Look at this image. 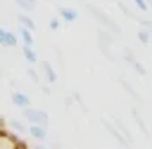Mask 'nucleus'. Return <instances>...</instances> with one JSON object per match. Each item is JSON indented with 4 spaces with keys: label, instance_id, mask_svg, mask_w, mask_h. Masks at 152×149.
Listing matches in <instances>:
<instances>
[{
    "label": "nucleus",
    "instance_id": "1",
    "mask_svg": "<svg viewBox=\"0 0 152 149\" xmlns=\"http://www.w3.org/2000/svg\"><path fill=\"white\" fill-rule=\"evenodd\" d=\"M86 9H88V13L100 24V25H104L106 27V31L107 32H111L113 36H122L124 34V31H122V27L106 13V11H102V9H99L97 6H93V4H86Z\"/></svg>",
    "mask_w": 152,
    "mask_h": 149
},
{
    "label": "nucleus",
    "instance_id": "2",
    "mask_svg": "<svg viewBox=\"0 0 152 149\" xmlns=\"http://www.w3.org/2000/svg\"><path fill=\"white\" fill-rule=\"evenodd\" d=\"M22 117L29 122V124H34V126H43L48 129V124H50V117L47 111L39 110V108H27V110H22Z\"/></svg>",
    "mask_w": 152,
    "mask_h": 149
},
{
    "label": "nucleus",
    "instance_id": "3",
    "mask_svg": "<svg viewBox=\"0 0 152 149\" xmlns=\"http://www.w3.org/2000/svg\"><path fill=\"white\" fill-rule=\"evenodd\" d=\"M97 43H99V47H100V50L104 52V56L107 58V59H115L111 54V47H113V43H115V36L111 34V32H107L106 29H99L97 31Z\"/></svg>",
    "mask_w": 152,
    "mask_h": 149
},
{
    "label": "nucleus",
    "instance_id": "4",
    "mask_svg": "<svg viewBox=\"0 0 152 149\" xmlns=\"http://www.w3.org/2000/svg\"><path fill=\"white\" fill-rule=\"evenodd\" d=\"M11 103H13L16 108H20V110H27V108H31V104H32L31 97H29L27 94L20 92V90H15V92L11 94Z\"/></svg>",
    "mask_w": 152,
    "mask_h": 149
},
{
    "label": "nucleus",
    "instance_id": "5",
    "mask_svg": "<svg viewBox=\"0 0 152 149\" xmlns=\"http://www.w3.org/2000/svg\"><path fill=\"white\" fill-rule=\"evenodd\" d=\"M102 124H104V128H106V129L115 136V138H116V142H118L124 149H131V142H129V140H127V138H125V136L116 129V128H115V124H111V122H107V120H102Z\"/></svg>",
    "mask_w": 152,
    "mask_h": 149
},
{
    "label": "nucleus",
    "instance_id": "6",
    "mask_svg": "<svg viewBox=\"0 0 152 149\" xmlns=\"http://www.w3.org/2000/svg\"><path fill=\"white\" fill-rule=\"evenodd\" d=\"M0 47H7V49L18 47V36L11 31L0 29Z\"/></svg>",
    "mask_w": 152,
    "mask_h": 149
},
{
    "label": "nucleus",
    "instance_id": "7",
    "mask_svg": "<svg viewBox=\"0 0 152 149\" xmlns=\"http://www.w3.org/2000/svg\"><path fill=\"white\" fill-rule=\"evenodd\" d=\"M27 135L32 136L34 140H48V129L43 128V126H27Z\"/></svg>",
    "mask_w": 152,
    "mask_h": 149
},
{
    "label": "nucleus",
    "instance_id": "8",
    "mask_svg": "<svg viewBox=\"0 0 152 149\" xmlns=\"http://www.w3.org/2000/svg\"><path fill=\"white\" fill-rule=\"evenodd\" d=\"M57 16H59L61 22L72 24V22H75V20L79 18V13L75 11V9H72V7H59L57 9Z\"/></svg>",
    "mask_w": 152,
    "mask_h": 149
},
{
    "label": "nucleus",
    "instance_id": "9",
    "mask_svg": "<svg viewBox=\"0 0 152 149\" xmlns=\"http://www.w3.org/2000/svg\"><path fill=\"white\" fill-rule=\"evenodd\" d=\"M41 74L45 76V79L50 83V85H56V81H57V72L54 70V66L50 65V61H43L41 63Z\"/></svg>",
    "mask_w": 152,
    "mask_h": 149
},
{
    "label": "nucleus",
    "instance_id": "10",
    "mask_svg": "<svg viewBox=\"0 0 152 149\" xmlns=\"http://www.w3.org/2000/svg\"><path fill=\"white\" fill-rule=\"evenodd\" d=\"M16 20H18V24H20L23 29H29L31 32L36 31V22H34L27 13H18V15H16Z\"/></svg>",
    "mask_w": 152,
    "mask_h": 149
},
{
    "label": "nucleus",
    "instance_id": "11",
    "mask_svg": "<svg viewBox=\"0 0 152 149\" xmlns=\"http://www.w3.org/2000/svg\"><path fill=\"white\" fill-rule=\"evenodd\" d=\"M116 6H118V7L122 9V13H124V15H125L127 18H131V20H134V22L141 24V20H143V18H141L140 15H136V13H134V11H132V9L129 7V6H125V4L122 2V0H118V2H116Z\"/></svg>",
    "mask_w": 152,
    "mask_h": 149
},
{
    "label": "nucleus",
    "instance_id": "12",
    "mask_svg": "<svg viewBox=\"0 0 152 149\" xmlns=\"http://www.w3.org/2000/svg\"><path fill=\"white\" fill-rule=\"evenodd\" d=\"M113 124H115V128H116V129L125 136V138H129V142H132V135H131V131L125 128V124L122 122V119H120V117H113Z\"/></svg>",
    "mask_w": 152,
    "mask_h": 149
},
{
    "label": "nucleus",
    "instance_id": "13",
    "mask_svg": "<svg viewBox=\"0 0 152 149\" xmlns=\"http://www.w3.org/2000/svg\"><path fill=\"white\" fill-rule=\"evenodd\" d=\"M15 4L22 9V11H34L38 6V0H15Z\"/></svg>",
    "mask_w": 152,
    "mask_h": 149
},
{
    "label": "nucleus",
    "instance_id": "14",
    "mask_svg": "<svg viewBox=\"0 0 152 149\" xmlns=\"http://www.w3.org/2000/svg\"><path fill=\"white\" fill-rule=\"evenodd\" d=\"M122 86H124V90H125V92H127V94H129V95H131L136 103H138V104H143V99L140 97V94L132 88V85H131L129 81H122Z\"/></svg>",
    "mask_w": 152,
    "mask_h": 149
},
{
    "label": "nucleus",
    "instance_id": "15",
    "mask_svg": "<svg viewBox=\"0 0 152 149\" xmlns=\"http://www.w3.org/2000/svg\"><path fill=\"white\" fill-rule=\"evenodd\" d=\"M131 115H132V119L136 120L138 128H140V129L143 131V135H145V136H148L150 133H148V129H147V126H145V120H143V119L140 117V113H138V110H136V108H132V110H131Z\"/></svg>",
    "mask_w": 152,
    "mask_h": 149
},
{
    "label": "nucleus",
    "instance_id": "16",
    "mask_svg": "<svg viewBox=\"0 0 152 149\" xmlns=\"http://www.w3.org/2000/svg\"><path fill=\"white\" fill-rule=\"evenodd\" d=\"M22 52H23V58H25L31 65H34V63L38 61V56H36V52H34V49H32V47L23 45V47H22Z\"/></svg>",
    "mask_w": 152,
    "mask_h": 149
},
{
    "label": "nucleus",
    "instance_id": "17",
    "mask_svg": "<svg viewBox=\"0 0 152 149\" xmlns=\"http://www.w3.org/2000/svg\"><path fill=\"white\" fill-rule=\"evenodd\" d=\"M9 128H11L13 131L20 133V135H27V128H25V124H23L22 120H18V119H11V120H9Z\"/></svg>",
    "mask_w": 152,
    "mask_h": 149
},
{
    "label": "nucleus",
    "instance_id": "18",
    "mask_svg": "<svg viewBox=\"0 0 152 149\" xmlns=\"http://www.w3.org/2000/svg\"><path fill=\"white\" fill-rule=\"evenodd\" d=\"M20 38H22L23 45H29V47H32V45H34V36H32V32H31L29 29L20 27Z\"/></svg>",
    "mask_w": 152,
    "mask_h": 149
},
{
    "label": "nucleus",
    "instance_id": "19",
    "mask_svg": "<svg viewBox=\"0 0 152 149\" xmlns=\"http://www.w3.org/2000/svg\"><path fill=\"white\" fill-rule=\"evenodd\" d=\"M131 66L134 68V72L138 74V76H147V68L143 66V63H141V61H138V59H134V61L131 63Z\"/></svg>",
    "mask_w": 152,
    "mask_h": 149
},
{
    "label": "nucleus",
    "instance_id": "20",
    "mask_svg": "<svg viewBox=\"0 0 152 149\" xmlns=\"http://www.w3.org/2000/svg\"><path fill=\"white\" fill-rule=\"evenodd\" d=\"M136 36H138V40H140L143 45H148V43H150V32H148V31L140 29V31L136 32Z\"/></svg>",
    "mask_w": 152,
    "mask_h": 149
},
{
    "label": "nucleus",
    "instance_id": "21",
    "mask_svg": "<svg viewBox=\"0 0 152 149\" xmlns=\"http://www.w3.org/2000/svg\"><path fill=\"white\" fill-rule=\"evenodd\" d=\"M27 76L32 79V83H36V85H39V83H41V76H39V72H38L36 68H32V66H31V68H27Z\"/></svg>",
    "mask_w": 152,
    "mask_h": 149
},
{
    "label": "nucleus",
    "instance_id": "22",
    "mask_svg": "<svg viewBox=\"0 0 152 149\" xmlns=\"http://www.w3.org/2000/svg\"><path fill=\"white\" fill-rule=\"evenodd\" d=\"M48 27H50V31H59L61 29V20L59 18H50Z\"/></svg>",
    "mask_w": 152,
    "mask_h": 149
},
{
    "label": "nucleus",
    "instance_id": "23",
    "mask_svg": "<svg viewBox=\"0 0 152 149\" xmlns=\"http://www.w3.org/2000/svg\"><path fill=\"white\" fill-rule=\"evenodd\" d=\"M134 4H136V7L140 9V11H148V4H147V0H134Z\"/></svg>",
    "mask_w": 152,
    "mask_h": 149
},
{
    "label": "nucleus",
    "instance_id": "24",
    "mask_svg": "<svg viewBox=\"0 0 152 149\" xmlns=\"http://www.w3.org/2000/svg\"><path fill=\"white\" fill-rule=\"evenodd\" d=\"M141 25H143V29L145 31H148V32H152V20H141Z\"/></svg>",
    "mask_w": 152,
    "mask_h": 149
},
{
    "label": "nucleus",
    "instance_id": "25",
    "mask_svg": "<svg viewBox=\"0 0 152 149\" xmlns=\"http://www.w3.org/2000/svg\"><path fill=\"white\" fill-rule=\"evenodd\" d=\"M32 149H48V147H47V145H34Z\"/></svg>",
    "mask_w": 152,
    "mask_h": 149
},
{
    "label": "nucleus",
    "instance_id": "26",
    "mask_svg": "<svg viewBox=\"0 0 152 149\" xmlns=\"http://www.w3.org/2000/svg\"><path fill=\"white\" fill-rule=\"evenodd\" d=\"M147 4H148V9H152V0H147Z\"/></svg>",
    "mask_w": 152,
    "mask_h": 149
},
{
    "label": "nucleus",
    "instance_id": "27",
    "mask_svg": "<svg viewBox=\"0 0 152 149\" xmlns=\"http://www.w3.org/2000/svg\"><path fill=\"white\" fill-rule=\"evenodd\" d=\"M4 77V72H2V68H0V79H2Z\"/></svg>",
    "mask_w": 152,
    "mask_h": 149
}]
</instances>
